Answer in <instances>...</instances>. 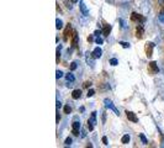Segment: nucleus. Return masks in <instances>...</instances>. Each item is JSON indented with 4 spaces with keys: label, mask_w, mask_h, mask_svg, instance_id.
Listing matches in <instances>:
<instances>
[{
    "label": "nucleus",
    "mask_w": 164,
    "mask_h": 148,
    "mask_svg": "<svg viewBox=\"0 0 164 148\" xmlns=\"http://www.w3.org/2000/svg\"><path fill=\"white\" fill-rule=\"evenodd\" d=\"M73 32H74V31L72 30L70 24H68V25H67V27H65V30H64V33H63V40H64V42H67V41L69 40V37H72V36H73V35H72Z\"/></svg>",
    "instance_id": "1"
},
{
    "label": "nucleus",
    "mask_w": 164,
    "mask_h": 148,
    "mask_svg": "<svg viewBox=\"0 0 164 148\" xmlns=\"http://www.w3.org/2000/svg\"><path fill=\"white\" fill-rule=\"evenodd\" d=\"M144 36V29H143V25L142 24H138L137 27H136V37L138 40H142Z\"/></svg>",
    "instance_id": "2"
},
{
    "label": "nucleus",
    "mask_w": 164,
    "mask_h": 148,
    "mask_svg": "<svg viewBox=\"0 0 164 148\" xmlns=\"http://www.w3.org/2000/svg\"><path fill=\"white\" fill-rule=\"evenodd\" d=\"M131 21L137 22V24H141V22L144 21V17L141 16L139 14H137V12H132V14H131Z\"/></svg>",
    "instance_id": "3"
},
{
    "label": "nucleus",
    "mask_w": 164,
    "mask_h": 148,
    "mask_svg": "<svg viewBox=\"0 0 164 148\" xmlns=\"http://www.w3.org/2000/svg\"><path fill=\"white\" fill-rule=\"evenodd\" d=\"M105 105H106V107H110L112 111H114V113L117 115V116H120V111L114 106V104L111 103V100H109V99H105Z\"/></svg>",
    "instance_id": "4"
},
{
    "label": "nucleus",
    "mask_w": 164,
    "mask_h": 148,
    "mask_svg": "<svg viewBox=\"0 0 164 148\" xmlns=\"http://www.w3.org/2000/svg\"><path fill=\"white\" fill-rule=\"evenodd\" d=\"M73 130H72V133L74 135V136H79V128H80V123L78 121H74L72 125Z\"/></svg>",
    "instance_id": "5"
},
{
    "label": "nucleus",
    "mask_w": 164,
    "mask_h": 148,
    "mask_svg": "<svg viewBox=\"0 0 164 148\" xmlns=\"http://www.w3.org/2000/svg\"><path fill=\"white\" fill-rule=\"evenodd\" d=\"M153 47H154V43H153V42H148L147 46H146V54H147V57H152V54H153Z\"/></svg>",
    "instance_id": "6"
},
{
    "label": "nucleus",
    "mask_w": 164,
    "mask_h": 148,
    "mask_svg": "<svg viewBox=\"0 0 164 148\" xmlns=\"http://www.w3.org/2000/svg\"><path fill=\"white\" fill-rule=\"evenodd\" d=\"M126 116H127V119H129L130 121H132V122H138V117L136 116L135 113H132V111L127 110V111H126Z\"/></svg>",
    "instance_id": "7"
},
{
    "label": "nucleus",
    "mask_w": 164,
    "mask_h": 148,
    "mask_svg": "<svg viewBox=\"0 0 164 148\" xmlns=\"http://www.w3.org/2000/svg\"><path fill=\"white\" fill-rule=\"evenodd\" d=\"M101 54H102L101 48H100V47H96V48H95V49L92 52V57L96 59V58H100V57H101Z\"/></svg>",
    "instance_id": "8"
},
{
    "label": "nucleus",
    "mask_w": 164,
    "mask_h": 148,
    "mask_svg": "<svg viewBox=\"0 0 164 148\" xmlns=\"http://www.w3.org/2000/svg\"><path fill=\"white\" fill-rule=\"evenodd\" d=\"M80 96H82V90L80 89H74V90H73V92H72V98L73 99L78 100V99H80Z\"/></svg>",
    "instance_id": "9"
},
{
    "label": "nucleus",
    "mask_w": 164,
    "mask_h": 148,
    "mask_svg": "<svg viewBox=\"0 0 164 148\" xmlns=\"http://www.w3.org/2000/svg\"><path fill=\"white\" fill-rule=\"evenodd\" d=\"M72 46L73 47H78V32L74 31L72 36Z\"/></svg>",
    "instance_id": "10"
},
{
    "label": "nucleus",
    "mask_w": 164,
    "mask_h": 148,
    "mask_svg": "<svg viewBox=\"0 0 164 148\" xmlns=\"http://www.w3.org/2000/svg\"><path fill=\"white\" fill-rule=\"evenodd\" d=\"M110 32H111V25L105 24L104 27H102V35H104L105 37H107L109 35H110Z\"/></svg>",
    "instance_id": "11"
},
{
    "label": "nucleus",
    "mask_w": 164,
    "mask_h": 148,
    "mask_svg": "<svg viewBox=\"0 0 164 148\" xmlns=\"http://www.w3.org/2000/svg\"><path fill=\"white\" fill-rule=\"evenodd\" d=\"M149 69H151V72L152 73H158L159 72V69H158V66H157V63L154 62V61H152L151 63H149Z\"/></svg>",
    "instance_id": "12"
},
{
    "label": "nucleus",
    "mask_w": 164,
    "mask_h": 148,
    "mask_svg": "<svg viewBox=\"0 0 164 148\" xmlns=\"http://www.w3.org/2000/svg\"><path fill=\"white\" fill-rule=\"evenodd\" d=\"M130 140H131L130 135H123L122 138H121V143H122V144H127V143L130 142Z\"/></svg>",
    "instance_id": "13"
},
{
    "label": "nucleus",
    "mask_w": 164,
    "mask_h": 148,
    "mask_svg": "<svg viewBox=\"0 0 164 148\" xmlns=\"http://www.w3.org/2000/svg\"><path fill=\"white\" fill-rule=\"evenodd\" d=\"M80 10H82V12H83V15H88L89 12H88V9H86V6H85V4L83 3V2H80Z\"/></svg>",
    "instance_id": "14"
},
{
    "label": "nucleus",
    "mask_w": 164,
    "mask_h": 148,
    "mask_svg": "<svg viewBox=\"0 0 164 148\" xmlns=\"http://www.w3.org/2000/svg\"><path fill=\"white\" fill-rule=\"evenodd\" d=\"M65 78H67V80H68V82H72V83H73V82H74V80H75L74 76H73V74H72V73H68V74H65Z\"/></svg>",
    "instance_id": "15"
},
{
    "label": "nucleus",
    "mask_w": 164,
    "mask_h": 148,
    "mask_svg": "<svg viewBox=\"0 0 164 148\" xmlns=\"http://www.w3.org/2000/svg\"><path fill=\"white\" fill-rule=\"evenodd\" d=\"M56 27H57V30L63 29V21L59 20V18H57V20H56Z\"/></svg>",
    "instance_id": "16"
},
{
    "label": "nucleus",
    "mask_w": 164,
    "mask_h": 148,
    "mask_svg": "<svg viewBox=\"0 0 164 148\" xmlns=\"http://www.w3.org/2000/svg\"><path fill=\"white\" fill-rule=\"evenodd\" d=\"M63 3H64V5L70 10L73 6H72V4H73V2H72V0H63Z\"/></svg>",
    "instance_id": "17"
},
{
    "label": "nucleus",
    "mask_w": 164,
    "mask_h": 148,
    "mask_svg": "<svg viewBox=\"0 0 164 148\" xmlns=\"http://www.w3.org/2000/svg\"><path fill=\"white\" fill-rule=\"evenodd\" d=\"M61 48H62L61 46L57 48V58H56V62L57 63H59V61H61Z\"/></svg>",
    "instance_id": "18"
},
{
    "label": "nucleus",
    "mask_w": 164,
    "mask_h": 148,
    "mask_svg": "<svg viewBox=\"0 0 164 148\" xmlns=\"http://www.w3.org/2000/svg\"><path fill=\"white\" fill-rule=\"evenodd\" d=\"M86 123H88V125H86V127L89 128V131H93V130H94V126H93V125H94V123H93L92 121H90V120H88V122H86Z\"/></svg>",
    "instance_id": "19"
},
{
    "label": "nucleus",
    "mask_w": 164,
    "mask_h": 148,
    "mask_svg": "<svg viewBox=\"0 0 164 148\" xmlns=\"http://www.w3.org/2000/svg\"><path fill=\"white\" fill-rule=\"evenodd\" d=\"M90 121H92L94 125L96 123V113H95V111H94V113L92 114V117H90Z\"/></svg>",
    "instance_id": "20"
},
{
    "label": "nucleus",
    "mask_w": 164,
    "mask_h": 148,
    "mask_svg": "<svg viewBox=\"0 0 164 148\" xmlns=\"http://www.w3.org/2000/svg\"><path fill=\"white\" fill-rule=\"evenodd\" d=\"M139 137H141V141H142V143H143V144H147V143H148L147 138L144 137V135H143V133H139Z\"/></svg>",
    "instance_id": "21"
},
{
    "label": "nucleus",
    "mask_w": 164,
    "mask_h": 148,
    "mask_svg": "<svg viewBox=\"0 0 164 148\" xmlns=\"http://www.w3.org/2000/svg\"><path fill=\"white\" fill-rule=\"evenodd\" d=\"M72 113V107L69 105H65L64 106V114H70Z\"/></svg>",
    "instance_id": "22"
},
{
    "label": "nucleus",
    "mask_w": 164,
    "mask_h": 148,
    "mask_svg": "<svg viewBox=\"0 0 164 148\" xmlns=\"http://www.w3.org/2000/svg\"><path fill=\"white\" fill-rule=\"evenodd\" d=\"M94 94H95V91H94L93 89H90V90H88L86 96H88V98H92V96H94Z\"/></svg>",
    "instance_id": "23"
},
{
    "label": "nucleus",
    "mask_w": 164,
    "mask_h": 148,
    "mask_svg": "<svg viewBox=\"0 0 164 148\" xmlns=\"http://www.w3.org/2000/svg\"><path fill=\"white\" fill-rule=\"evenodd\" d=\"M110 64L115 67V66H117V64H119V61H117L116 58H111V59H110Z\"/></svg>",
    "instance_id": "24"
},
{
    "label": "nucleus",
    "mask_w": 164,
    "mask_h": 148,
    "mask_svg": "<svg viewBox=\"0 0 164 148\" xmlns=\"http://www.w3.org/2000/svg\"><path fill=\"white\" fill-rule=\"evenodd\" d=\"M95 42H96L98 45H102V42H104V40L101 39V37H100V36H98V37H96V40H95Z\"/></svg>",
    "instance_id": "25"
},
{
    "label": "nucleus",
    "mask_w": 164,
    "mask_h": 148,
    "mask_svg": "<svg viewBox=\"0 0 164 148\" xmlns=\"http://www.w3.org/2000/svg\"><path fill=\"white\" fill-rule=\"evenodd\" d=\"M69 68H70V70H75V69H77V63H75V62H72Z\"/></svg>",
    "instance_id": "26"
},
{
    "label": "nucleus",
    "mask_w": 164,
    "mask_h": 148,
    "mask_svg": "<svg viewBox=\"0 0 164 148\" xmlns=\"http://www.w3.org/2000/svg\"><path fill=\"white\" fill-rule=\"evenodd\" d=\"M56 74H57V76H56V77H57V79H59V78H62V77H63V72H62V70H57V72H56Z\"/></svg>",
    "instance_id": "27"
},
{
    "label": "nucleus",
    "mask_w": 164,
    "mask_h": 148,
    "mask_svg": "<svg viewBox=\"0 0 164 148\" xmlns=\"http://www.w3.org/2000/svg\"><path fill=\"white\" fill-rule=\"evenodd\" d=\"M64 144H65V146H70V144H72V138H70V137L65 138V141H64Z\"/></svg>",
    "instance_id": "28"
},
{
    "label": "nucleus",
    "mask_w": 164,
    "mask_h": 148,
    "mask_svg": "<svg viewBox=\"0 0 164 148\" xmlns=\"http://www.w3.org/2000/svg\"><path fill=\"white\" fill-rule=\"evenodd\" d=\"M120 45H121L123 48H130V43H127V42H120Z\"/></svg>",
    "instance_id": "29"
},
{
    "label": "nucleus",
    "mask_w": 164,
    "mask_h": 148,
    "mask_svg": "<svg viewBox=\"0 0 164 148\" xmlns=\"http://www.w3.org/2000/svg\"><path fill=\"white\" fill-rule=\"evenodd\" d=\"M83 85H84V88H89V86H92V82H90V80H86Z\"/></svg>",
    "instance_id": "30"
},
{
    "label": "nucleus",
    "mask_w": 164,
    "mask_h": 148,
    "mask_svg": "<svg viewBox=\"0 0 164 148\" xmlns=\"http://www.w3.org/2000/svg\"><path fill=\"white\" fill-rule=\"evenodd\" d=\"M101 141H102V143H104L105 146H107V144H109V143H107V137H106V136H104V137L101 138Z\"/></svg>",
    "instance_id": "31"
},
{
    "label": "nucleus",
    "mask_w": 164,
    "mask_h": 148,
    "mask_svg": "<svg viewBox=\"0 0 164 148\" xmlns=\"http://www.w3.org/2000/svg\"><path fill=\"white\" fill-rule=\"evenodd\" d=\"M93 40H94V37H93V35H90V36H88V42H93Z\"/></svg>",
    "instance_id": "32"
},
{
    "label": "nucleus",
    "mask_w": 164,
    "mask_h": 148,
    "mask_svg": "<svg viewBox=\"0 0 164 148\" xmlns=\"http://www.w3.org/2000/svg\"><path fill=\"white\" fill-rule=\"evenodd\" d=\"M100 33H102V31H100V30H98V31H95V32H94V35H95V36H100Z\"/></svg>",
    "instance_id": "33"
},
{
    "label": "nucleus",
    "mask_w": 164,
    "mask_h": 148,
    "mask_svg": "<svg viewBox=\"0 0 164 148\" xmlns=\"http://www.w3.org/2000/svg\"><path fill=\"white\" fill-rule=\"evenodd\" d=\"M105 121H106V113H102V122L105 123Z\"/></svg>",
    "instance_id": "34"
},
{
    "label": "nucleus",
    "mask_w": 164,
    "mask_h": 148,
    "mask_svg": "<svg viewBox=\"0 0 164 148\" xmlns=\"http://www.w3.org/2000/svg\"><path fill=\"white\" fill-rule=\"evenodd\" d=\"M59 107H62V103L61 101H57V109H59Z\"/></svg>",
    "instance_id": "35"
},
{
    "label": "nucleus",
    "mask_w": 164,
    "mask_h": 148,
    "mask_svg": "<svg viewBox=\"0 0 164 148\" xmlns=\"http://www.w3.org/2000/svg\"><path fill=\"white\" fill-rule=\"evenodd\" d=\"M59 120H61V116L59 114H57V123H59Z\"/></svg>",
    "instance_id": "36"
},
{
    "label": "nucleus",
    "mask_w": 164,
    "mask_h": 148,
    "mask_svg": "<svg viewBox=\"0 0 164 148\" xmlns=\"http://www.w3.org/2000/svg\"><path fill=\"white\" fill-rule=\"evenodd\" d=\"M57 10H58L59 12H62V10H61V8H59V5H58V4H57Z\"/></svg>",
    "instance_id": "37"
},
{
    "label": "nucleus",
    "mask_w": 164,
    "mask_h": 148,
    "mask_svg": "<svg viewBox=\"0 0 164 148\" xmlns=\"http://www.w3.org/2000/svg\"><path fill=\"white\" fill-rule=\"evenodd\" d=\"M72 2H73V4H77V3H78V0H72Z\"/></svg>",
    "instance_id": "38"
}]
</instances>
